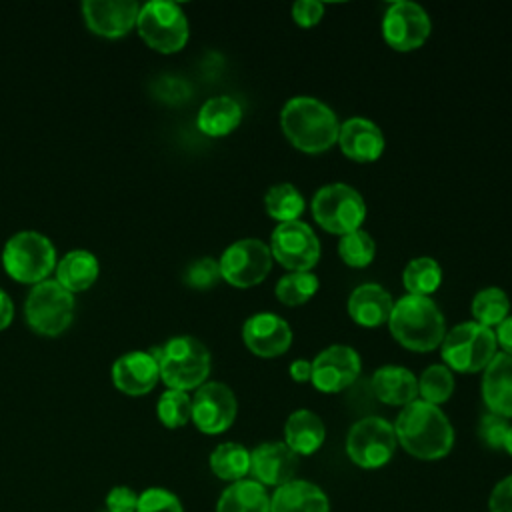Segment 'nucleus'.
<instances>
[{
	"instance_id": "f257e3e1",
	"label": "nucleus",
	"mask_w": 512,
	"mask_h": 512,
	"mask_svg": "<svg viewBox=\"0 0 512 512\" xmlns=\"http://www.w3.org/2000/svg\"><path fill=\"white\" fill-rule=\"evenodd\" d=\"M398 444L418 460H440L454 446V428L440 406L414 400L392 424Z\"/></svg>"
},
{
	"instance_id": "f03ea898",
	"label": "nucleus",
	"mask_w": 512,
	"mask_h": 512,
	"mask_svg": "<svg viewBox=\"0 0 512 512\" xmlns=\"http://www.w3.org/2000/svg\"><path fill=\"white\" fill-rule=\"evenodd\" d=\"M280 126L288 142L306 154L332 148L340 130L332 108L312 96L290 98L280 112Z\"/></svg>"
},
{
	"instance_id": "7ed1b4c3",
	"label": "nucleus",
	"mask_w": 512,
	"mask_h": 512,
	"mask_svg": "<svg viewBox=\"0 0 512 512\" xmlns=\"http://www.w3.org/2000/svg\"><path fill=\"white\" fill-rule=\"evenodd\" d=\"M388 328L404 348L414 352L436 350L446 336L444 316L434 300L414 294H406L394 302Z\"/></svg>"
},
{
	"instance_id": "20e7f679",
	"label": "nucleus",
	"mask_w": 512,
	"mask_h": 512,
	"mask_svg": "<svg viewBox=\"0 0 512 512\" xmlns=\"http://www.w3.org/2000/svg\"><path fill=\"white\" fill-rule=\"evenodd\" d=\"M150 352L158 360L162 382L172 390L200 388L210 374V352L192 336H176Z\"/></svg>"
},
{
	"instance_id": "39448f33",
	"label": "nucleus",
	"mask_w": 512,
	"mask_h": 512,
	"mask_svg": "<svg viewBox=\"0 0 512 512\" xmlns=\"http://www.w3.org/2000/svg\"><path fill=\"white\" fill-rule=\"evenodd\" d=\"M496 336L492 328L478 322H464L454 326L442 340L440 352L444 366L450 370L470 374L484 370L496 356Z\"/></svg>"
},
{
	"instance_id": "423d86ee",
	"label": "nucleus",
	"mask_w": 512,
	"mask_h": 512,
	"mask_svg": "<svg viewBox=\"0 0 512 512\" xmlns=\"http://www.w3.org/2000/svg\"><path fill=\"white\" fill-rule=\"evenodd\" d=\"M314 222L330 234H350L358 230L366 218V204L360 192L348 184H326L312 198Z\"/></svg>"
},
{
	"instance_id": "0eeeda50",
	"label": "nucleus",
	"mask_w": 512,
	"mask_h": 512,
	"mask_svg": "<svg viewBox=\"0 0 512 512\" xmlns=\"http://www.w3.org/2000/svg\"><path fill=\"white\" fill-rule=\"evenodd\" d=\"M2 264L14 280L38 284L52 272L56 264V250L40 232H18L6 242L2 250Z\"/></svg>"
},
{
	"instance_id": "6e6552de",
	"label": "nucleus",
	"mask_w": 512,
	"mask_h": 512,
	"mask_svg": "<svg viewBox=\"0 0 512 512\" xmlns=\"http://www.w3.org/2000/svg\"><path fill=\"white\" fill-rule=\"evenodd\" d=\"M136 26L142 40L164 54L178 52L188 42L186 14L170 0H150L140 6Z\"/></svg>"
},
{
	"instance_id": "1a4fd4ad",
	"label": "nucleus",
	"mask_w": 512,
	"mask_h": 512,
	"mask_svg": "<svg viewBox=\"0 0 512 512\" xmlns=\"http://www.w3.org/2000/svg\"><path fill=\"white\" fill-rule=\"evenodd\" d=\"M26 322L42 336L62 334L74 316V296L56 280L34 284L26 298Z\"/></svg>"
},
{
	"instance_id": "9d476101",
	"label": "nucleus",
	"mask_w": 512,
	"mask_h": 512,
	"mask_svg": "<svg viewBox=\"0 0 512 512\" xmlns=\"http://www.w3.org/2000/svg\"><path fill=\"white\" fill-rule=\"evenodd\" d=\"M394 426L380 416H366L352 424L346 436L348 458L366 470L382 468L388 464L396 450Z\"/></svg>"
},
{
	"instance_id": "9b49d317",
	"label": "nucleus",
	"mask_w": 512,
	"mask_h": 512,
	"mask_svg": "<svg viewBox=\"0 0 512 512\" xmlns=\"http://www.w3.org/2000/svg\"><path fill=\"white\" fill-rule=\"evenodd\" d=\"M220 276L236 286V288H252L260 284L270 268H272V254L268 244L258 238H242L230 244L220 260Z\"/></svg>"
},
{
	"instance_id": "f8f14e48",
	"label": "nucleus",
	"mask_w": 512,
	"mask_h": 512,
	"mask_svg": "<svg viewBox=\"0 0 512 512\" xmlns=\"http://www.w3.org/2000/svg\"><path fill=\"white\" fill-rule=\"evenodd\" d=\"M272 258L290 272H310L320 258V242L314 230L302 222H284L270 236Z\"/></svg>"
},
{
	"instance_id": "ddd939ff",
	"label": "nucleus",
	"mask_w": 512,
	"mask_h": 512,
	"mask_svg": "<svg viewBox=\"0 0 512 512\" xmlns=\"http://www.w3.org/2000/svg\"><path fill=\"white\" fill-rule=\"evenodd\" d=\"M430 28L432 24L426 10L408 0L390 4L382 20V36L386 44L398 52L420 48L430 36Z\"/></svg>"
},
{
	"instance_id": "4468645a",
	"label": "nucleus",
	"mask_w": 512,
	"mask_h": 512,
	"mask_svg": "<svg viewBox=\"0 0 512 512\" xmlns=\"http://www.w3.org/2000/svg\"><path fill=\"white\" fill-rule=\"evenodd\" d=\"M238 412L234 392L222 382H204L192 398V422L204 434L226 432Z\"/></svg>"
},
{
	"instance_id": "2eb2a0df",
	"label": "nucleus",
	"mask_w": 512,
	"mask_h": 512,
	"mask_svg": "<svg viewBox=\"0 0 512 512\" xmlns=\"http://www.w3.org/2000/svg\"><path fill=\"white\" fill-rule=\"evenodd\" d=\"M362 368L360 356L354 348L346 344H332L324 348L314 360H312V384L316 390L334 394L358 378Z\"/></svg>"
},
{
	"instance_id": "dca6fc26",
	"label": "nucleus",
	"mask_w": 512,
	"mask_h": 512,
	"mask_svg": "<svg viewBox=\"0 0 512 512\" xmlns=\"http://www.w3.org/2000/svg\"><path fill=\"white\" fill-rule=\"evenodd\" d=\"M242 340L252 354L260 358H276L290 348L292 330L278 314L258 312L244 322Z\"/></svg>"
},
{
	"instance_id": "f3484780",
	"label": "nucleus",
	"mask_w": 512,
	"mask_h": 512,
	"mask_svg": "<svg viewBox=\"0 0 512 512\" xmlns=\"http://www.w3.org/2000/svg\"><path fill=\"white\" fill-rule=\"evenodd\" d=\"M82 12L94 34L120 38L136 24L140 4L136 0H86Z\"/></svg>"
},
{
	"instance_id": "a211bd4d",
	"label": "nucleus",
	"mask_w": 512,
	"mask_h": 512,
	"mask_svg": "<svg viewBox=\"0 0 512 512\" xmlns=\"http://www.w3.org/2000/svg\"><path fill=\"white\" fill-rule=\"evenodd\" d=\"M298 468V454H294L286 442H264L250 452L252 480L262 486H282L294 480Z\"/></svg>"
},
{
	"instance_id": "6ab92c4d",
	"label": "nucleus",
	"mask_w": 512,
	"mask_h": 512,
	"mask_svg": "<svg viewBox=\"0 0 512 512\" xmlns=\"http://www.w3.org/2000/svg\"><path fill=\"white\" fill-rule=\"evenodd\" d=\"M160 378V366L152 352L134 350L120 356L112 366V380L118 390L130 396L150 392Z\"/></svg>"
},
{
	"instance_id": "aec40b11",
	"label": "nucleus",
	"mask_w": 512,
	"mask_h": 512,
	"mask_svg": "<svg viewBox=\"0 0 512 512\" xmlns=\"http://www.w3.org/2000/svg\"><path fill=\"white\" fill-rule=\"evenodd\" d=\"M338 146L354 162H374L384 152V134L368 118H348L340 124Z\"/></svg>"
},
{
	"instance_id": "412c9836",
	"label": "nucleus",
	"mask_w": 512,
	"mask_h": 512,
	"mask_svg": "<svg viewBox=\"0 0 512 512\" xmlns=\"http://www.w3.org/2000/svg\"><path fill=\"white\" fill-rule=\"evenodd\" d=\"M482 372V400L488 412L512 418V356L496 352Z\"/></svg>"
},
{
	"instance_id": "4be33fe9",
	"label": "nucleus",
	"mask_w": 512,
	"mask_h": 512,
	"mask_svg": "<svg viewBox=\"0 0 512 512\" xmlns=\"http://www.w3.org/2000/svg\"><path fill=\"white\" fill-rule=\"evenodd\" d=\"M270 512H330V500L320 486L294 478L274 490Z\"/></svg>"
},
{
	"instance_id": "5701e85b",
	"label": "nucleus",
	"mask_w": 512,
	"mask_h": 512,
	"mask_svg": "<svg viewBox=\"0 0 512 512\" xmlns=\"http://www.w3.org/2000/svg\"><path fill=\"white\" fill-rule=\"evenodd\" d=\"M392 306V296L380 284H360L348 298L350 318L364 328H376L388 322Z\"/></svg>"
},
{
	"instance_id": "b1692460",
	"label": "nucleus",
	"mask_w": 512,
	"mask_h": 512,
	"mask_svg": "<svg viewBox=\"0 0 512 512\" xmlns=\"http://www.w3.org/2000/svg\"><path fill=\"white\" fill-rule=\"evenodd\" d=\"M376 398L390 406H408L418 396V378L404 366H382L372 376Z\"/></svg>"
},
{
	"instance_id": "393cba45",
	"label": "nucleus",
	"mask_w": 512,
	"mask_h": 512,
	"mask_svg": "<svg viewBox=\"0 0 512 512\" xmlns=\"http://www.w3.org/2000/svg\"><path fill=\"white\" fill-rule=\"evenodd\" d=\"M326 438L322 418L306 408L294 410L284 424V442L298 456L314 454Z\"/></svg>"
},
{
	"instance_id": "a878e982",
	"label": "nucleus",
	"mask_w": 512,
	"mask_h": 512,
	"mask_svg": "<svg viewBox=\"0 0 512 512\" xmlns=\"http://www.w3.org/2000/svg\"><path fill=\"white\" fill-rule=\"evenodd\" d=\"M242 106L232 96H214L206 100L198 112L196 124L206 136H226L238 128Z\"/></svg>"
},
{
	"instance_id": "bb28decb",
	"label": "nucleus",
	"mask_w": 512,
	"mask_h": 512,
	"mask_svg": "<svg viewBox=\"0 0 512 512\" xmlns=\"http://www.w3.org/2000/svg\"><path fill=\"white\" fill-rule=\"evenodd\" d=\"M216 512H270V494L260 482L244 478L220 494Z\"/></svg>"
},
{
	"instance_id": "cd10ccee",
	"label": "nucleus",
	"mask_w": 512,
	"mask_h": 512,
	"mask_svg": "<svg viewBox=\"0 0 512 512\" xmlns=\"http://www.w3.org/2000/svg\"><path fill=\"white\" fill-rule=\"evenodd\" d=\"M98 278V260L88 250L68 252L56 266V282L68 292L90 288Z\"/></svg>"
},
{
	"instance_id": "c85d7f7f",
	"label": "nucleus",
	"mask_w": 512,
	"mask_h": 512,
	"mask_svg": "<svg viewBox=\"0 0 512 512\" xmlns=\"http://www.w3.org/2000/svg\"><path fill=\"white\" fill-rule=\"evenodd\" d=\"M210 470L230 484L244 480L250 472V452L238 442H222L210 454Z\"/></svg>"
},
{
	"instance_id": "c756f323",
	"label": "nucleus",
	"mask_w": 512,
	"mask_h": 512,
	"mask_svg": "<svg viewBox=\"0 0 512 512\" xmlns=\"http://www.w3.org/2000/svg\"><path fill=\"white\" fill-rule=\"evenodd\" d=\"M402 284L408 294L428 296L436 292L442 284V268L430 256H418L410 260L402 272Z\"/></svg>"
},
{
	"instance_id": "7c9ffc66",
	"label": "nucleus",
	"mask_w": 512,
	"mask_h": 512,
	"mask_svg": "<svg viewBox=\"0 0 512 512\" xmlns=\"http://www.w3.org/2000/svg\"><path fill=\"white\" fill-rule=\"evenodd\" d=\"M304 206H306V202H304L300 190L288 182L274 184L264 196V208H266L268 216L278 220L280 224L298 220L300 214L304 212Z\"/></svg>"
},
{
	"instance_id": "2f4dec72",
	"label": "nucleus",
	"mask_w": 512,
	"mask_h": 512,
	"mask_svg": "<svg viewBox=\"0 0 512 512\" xmlns=\"http://www.w3.org/2000/svg\"><path fill=\"white\" fill-rule=\"evenodd\" d=\"M510 310V300L504 294V290H500L498 286H488L482 288L474 298H472V316L476 318L478 324L492 328L498 326Z\"/></svg>"
},
{
	"instance_id": "473e14b6",
	"label": "nucleus",
	"mask_w": 512,
	"mask_h": 512,
	"mask_svg": "<svg viewBox=\"0 0 512 512\" xmlns=\"http://www.w3.org/2000/svg\"><path fill=\"white\" fill-rule=\"evenodd\" d=\"M454 392V376L452 370L444 364L428 366L418 378V396L434 406L450 400Z\"/></svg>"
},
{
	"instance_id": "72a5a7b5",
	"label": "nucleus",
	"mask_w": 512,
	"mask_h": 512,
	"mask_svg": "<svg viewBox=\"0 0 512 512\" xmlns=\"http://www.w3.org/2000/svg\"><path fill=\"white\" fill-rule=\"evenodd\" d=\"M318 290V278L312 272H288L276 282L274 294L284 306L306 304Z\"/></svg>"
},
{
	"instance_id": "f704fd0d",
	"label": "nucleus",
	"mask_w": 512,
	"mask_h": 512,
	"mask_svg": "<svg viewBox=\"0 0 512 512\" xmlns=\"http://www.w3.org/2000/svg\"><path fill=\"white\" fill-rule=\"evenodd\" d=\"M374 254H376V244L366 230L358 228L350 234L340 236L338 256L342 258L344 264L352 268H364L374 260Z\"/></svg>"
},
{
	"instance_id": "c9c22d12",
	"label": "nucleus",
	"mask_w": 512,
	"mask_h": 512,
	"mask_svg": "<svg viewBox=\"0 0 512 512\" xmlns=\"http://www.w3.org/2000/svg\"><path fill=\"white\" fill-rule=\"evenodd\" d=\"M156 414L166 428H180L192 420V398L188 392L168 388L156 404Z\"/></svg>"
},
{
	"instance_id": "e433bc0d",
	"label": "nucleus",
	"mask_w": 512,
	"mask_h": 512,
	"mask_svg": "<svg viewBox=\"0 0 512 512\" xmlns=\"http://www.w3.org/2000/svg\"><path fill=\"white\" fill-rule=\"evenodd\" d=\"M136 512H184V508L174 492L154 486L138 494Z\"/></svg>"
},
{
	"instance_id": "4c0bfd02",
	"label": "nucleus",
	"mask_w": 512,
	"mask_h": 512,
	"mask_svg": "<svg viewBox=\"0 0 512 512\" xmlns=\"http://www.w3.org/2000/svg\"><path fill=\"white\" fill-rule=\"evenodd\" d=\"M220 276V266L212 258H200L192 262L186 272H184V282L196 290H206L212 288L218 282Z\"/></svg>"
},
{
	"instance_id": "58836bf2",
	"label": "nucleus",
	"mask_w": 512,
	"mask_h": 512,
	"mask_svg": "<svg viewBox=\"0 0 512 512\" xmlns=\"http://www.w3.org/2000/svg\"><path fill=\"white\" fill-rule=\"evenodd\" d=\"M510 428V422L508 418L504 416H498V414H492V412H486L482 418H480V424H478V436L480 440L494 448V450H500L504 448V438H506V432Z\"/></svg>"
},
{
	"instance_id": "ea45409f",
	"label": "nucleus",
	"mask_w": 512,
	"mask_h": 512,
	"mask_svg": "<svg viewBox=\"0 0 512 512\" xmlns=\"http://www.w3.org/2000/svg\"><path fill=\"white\" fill-rule=\"evenodd\" d=\"M324 16V4L316 2V0H300L292 6V20L302 26V28H310L316 26Z\"/></svg>"
},
{
	"instance_id": "a19ab883",
	"label": "nucleus",
	"mask_w": 512,
	"mask_h": 512,
	"mask_svg": "<svg viewBox=\"0 0 512 512\" xmlns=\"http://www.w3.org/2000/svg\"><path fill=\"white\" fill-rule=\"evenodd\" d=\"M138 494L128 486H114L106 494V512H136Z\"/></svg>"
},
{
	"instance_id": "79ce46f5",
	"label": "nucleus",
	"mask_w": 512,
	"mask_h": 512,
	"mask_svg": "<svg viewBox=\"0 0 512 512\" xmlns=\"http://www.w3.org/2000/svg\"><path fill=\"white\" fill-rule=\"evenodd\" d=\"M488 512H512V474L504 476L490 492Z\"/></svg>"
},
{
	"instance_id": "37998d69",
	"label": "nucleus",
	"mask_w": 512,
	"mask_h": 512,
	"mask_svg": "<svg viewBox=\"0 0 512 512\" xmlns=\"http://www.w3.org/2000/svg\"><path fill=\"white\" fill-rule=\"evenodd\" d=\"M496 344L502 346L504 354L512 356V316H506L498 326H496Z\"/></svg>"
},
{
	"instance_id": "c03bdc74",
	"label": "nucleus",
	"mask_w": 512,
	"mask_h": 512,
	"mask_svg": "<svg viewBox=\"0 0 512 512\" xmlns=\"http://www.w3.org/2000/svg\"><path fill=\"white\" fill-rule=\"evenodd\" d=\"M290 378L294 382H310L312 380V362L298 358L290 364Z\"/></svg>"
},
{
	"instance_id": "a18cd8bd",
	"label": "nucleus",
	"mask_w": 512,
	"mask_h": 512,
	"mask_svg": "<svg viewBox=\"0 0 512 512\" xmlns=\"http://www.w3.org/2000/svg\"><path fill=\"white\" fill-rule=\"evenodd\" d=\"M12 316H14L12 300H10V296L0 288V330H4V328L12 322Z\"/></svg>"
},
{
	"instance_id": "49530a36",
	"label": "nucleus",
	"mask_w": 512,
	"mask_h": 512,
	"mask_svg": "<svg viewBox=\"0 0 512 512\" xmlns=\"http://www.w3.org/2000/svg\"><path fill=\"white\" fill-rule=\"evenodd\" d=\"M504 450L512 456V424H510V428L506 432V438H504Z\"/></svg>"
}]
</instances>
